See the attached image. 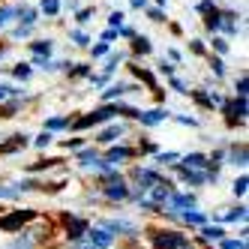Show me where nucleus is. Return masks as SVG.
<instances>
[{"label":"nucleus","mask_w":249,"mask_h":249,"mask_svg":"<svg viewBox=\"0 0 249 249\" xmlns=\"http://www.w3.org/2000/svg\"><path fill=\"white\" fill-rule=\"evenodd\" d=\"M225 114H228V126H237V123L246 120V96H234L225 105Z\"/></svg>","instance_id":"7ed1b4c3"},{"label":"nucleus","mask_w":249,"mask_h":249,"mask_svg":"<svg viewBox=\"0 0 249 249\" xmlns=\"http://www.w3.org/2000/svg\"><path fill=\"white\" fill-rule=\"evenodd\" d=\"M180 219H183L186 225H198V228L207 222V216H204V213H198L195 207H186V210H180Z\"/></svg>","instance_id":"4468645a"},{"label":"nucleus","mask_w":249,"mask_h":249,"mask_svg":"<svg viewBox=\"0 0 249 249\" xmlns=\"http://www.w3.org/2000/svg\"><path fill=\"white\" fill-rule=\"evenodd\" d=\"M42 12L45 15H57L60 12V0H42Z\"/></svg>","instance_id":"bb28decb"},{"label":"nucleus","mask_w":249,"mask_h":249,"mask_svg":"<svg viewBox=\"0 0 249 249\" xmlns=\"http://www.w3.org/2000/svg\"><path fill=\"white\" fill-rule=\"evenodd\" d=\"M183 165H189V168H210V162H207L204 153H186L183 156Z\"/></svg>","instance_id":"f3484780"},{"label":"nucleus","mask_w":249,"mask_h":249,"mask_svg":"<svg viewBox=\"0 0 249 249\" xmlns=\"http://www.w3.org/2000/svg\"><path fill=\"white\" fill-rule=\"evenodd\" d=\"M177 123H183V126H198V120H195V117H186V114L177 117Z\"/></svg>","instance_id":"4c0bfd02"},{"label":"nucleus","mask_w":249,"mask_h":249,"mask_svg":"<svg viewBox=\"0 0 249 249\" xmlns=\"http://www.w3.org/2000/svg\"><path fill=\"white\" fill-rule=\"evenodd\" d=\"M129 156H132L129 147H111L108 153H105V162H108V165H120V162H126Z\"/></svg>","instance_id":"ddd939ff"},{"label":"nucleus","mask_w":249,"mask_h":249,"mask_svg":"<svg viewBox=\"0 0 249 249\" xmlns=\"http://www.w3.org/2000/svg\"><path fill=\"white\" fill-rule=\"evenodd\" d=\"M102 228H108L111 234H126V237H135L138 234V228L132 222H126V219H105Z\"/></svg>","instance_id":"1a4fd4ad"},{"label":"nucleus","mask_w":249,"mask_h":249,"mask_svg":"<svg viewBox=\"0 0 249 249\" xmlns=\"http://www.w3.org/2000/svg\"><path fill=\"white\" fill-rule=\"evenodd\" d=\"M81 144H84L81 138H72V141H63V147H66V150H78Z\"/></svg>","instance_id":"c9c22d12"},{"label":"nucleus","mask_w":249,"mask_h":249,"mask_svg":"<svg viewBox=\"0 0 249 249\" xmlns=\"http://www.w3.org/2000/svg\"><path fill=\"white\" fill-rule=\"evenodd\" d=\"M6 249H33V240H30L27 234H21V237H15Z\"/></svg>","instance_id":"5701e85b"},{"label":"nucleus","mask_w":249,"mask_h":249,"mask_svg":"<svg viewBox=\"0 0 249 249\" xmlns=\"http://www.w3.org/2000/svg\"><path fill=\"white\" fill-rule=\"evenodd\" d=\"M129 192H132V189L123 183L120 177H111V183L102 189V195H105L108 201H129Z\"/></svg>","instance_id":"20e7f679"},{"label":"nucleus","mask_w":249,"mask_h":249,"mask_svg":"<svg viewBox=\"0 0 249 249\" xmlns=\"http://www.w3.org/2000/svg\"><path fill=\"white\" fill-rule=\"evenodd\" d=\"M219 249H246V237H237V240L222 237V240H219Z\"/></svg>","instance_id":"4be33fe9"},{"label":"nucleus","mask_w":249,"mask_h":249,"mask_svg":"<svg viewBox=\"0 0 249 249\" xmlns=\"http://www.w3.org/2000/svg\"><path fill=\"white\" fill-rule=\"evenodd\" d=\"M156 3H165V0H156Z\"/></svg>","instance_id":"603ef678"},{"label":"nucleus","mask_w":249,"mask_h":249,"mask_svg":"<svg viewBox=\"0 0 249 249\" xmlns=\"http://www.w3.org/2000/svg\"><path fill=\"white\" fill-rule=\"evenodd\" d=\"M75 249H99V246H93V243H81V240H75Z\"/></svg>","instance_id":"8fccbe9b"},{"label":"nucleus","mask_w":249,"mask_h":249,"mask_svg":"<svg viewBox=\"0 0 249 249\" xmlns=\"http://www.w3.org/2000/svg\"><path fill=\"white\" fill-rule=\"evenodd\" d=\"M102 54H108V42H99V45L93 48V57H102Z\"/></svg>","instance_id":"e433bc0d"},{"label":"nucleus","mask_w":249,"mask_h":249,"mask_svg":"<svg viewBox=\"0 0 249 249\" xmlns=\"http://www.w3.org/2000/svg\"><path fill=\"white\" fill-rule=\"evenodd\" d=\"M72 39H75L78 45H87V36H84V33H81V30H75V33H72Z\"/></svg>","instance_id":"c03bdc74"},{"label":"nucleus","mask_w":249,"mask_h":249,"mask_svg":"<svg viewBox=\"0 0 249 249\" xmlns=\"http://www.w3.org/2000/svg\"><path fill=\"white\" fill-rule=\"evenodd\" d=\"M192 51H195V54H204V45H201V39H195V42H192Z\"/></svg>","instance_id":"de8ad7c7"},{"label":"nucleus","mask_w":249,"mask_h":249,"mask_svg":"<svg viewBox=\"0 0 249 249\" xmlns=\"http://www.w3.org/2000/svg\"><path fill=\"white\" fill-rule=\"evenodd\" d=\"M108 21H111V27H120V24H123V12H111Z\"/></svg>","instance_id":"58836bf2"},{"label":"nucleus","mask_w":249,"mask_h":249,"mask_svg":"<svg viewBox=\"0 0 249 249\" xmlns=\"http://www.w3.org/2000/svg\"><path fill=\"white\" fill-rule=\"evenodd\" d=\"M84 234H87V243H93V246H99V249H108L111 240H114V234H111L108 228H90V225H87Z\"/></svg>","instance_id":"423d86ee"},{"label":"nucleus","mask_w":249,"mask_h":249,"mask_svg":"<svg viewBox=\"0 0 249 249\" xmlns=\"http://www.w3.org/2000/svg\"><path fill=\"white\" fill-rule=\"evenodd\" d=\"M168 108H150V111H138L135 114V120H141V126H156V123H162V120H168Z\"/></svg>","instance_id":"6e6552de"},{"label":"nucleus","mask_w":249,"mask_h":249,"mask_svg":"<svg viewBox=\"0 0 249 249\" xmlns=\"http://www.w3.org/2000/svg\"><path fill=\"white\" fill-rule=\"evenodd\" d=\"M132 6H135V9H144V6H147V0H132Z\"/></svg>","instance_id":"3c124183"},{"label":"nucleus","mask_w":249,"mask_h":249,"mask_svg":"<svg viewBox=\"0 0 249 249\" xmlns=\"http://www.w3.org/2000/svg\"><path fill=\"white\" fill-rule=\"evenodd\" d=\"M15 93H18V90H12L9 84H0V102H3V99H9V96H15Z\"/></svg>","instance_id":"72a5a7b5"},{"label":"nucleus","mask_w":249,"mask_h":249,"mask_svg":"<svg viewBox=\"0 0 249 249\" xmlns=\"http://www.w3.org/2000/svg\"><path fill=\"white\" fill-rule=\"evenodd\" d=\"M117 114V108L114 105H102V108H96L93 114H87V117H78V120H69V126L72 129H87V126H99V123H105V120H111Z\"/></svg>","instance_id":"f03ea898"},{"label":"nucleus","mask_w":249,"mask_h":249,"mask_svg":"<svg viewBox=\"0 0 249 249\" xmlns=\"http://www.w3.org/2000/svg\"><path fill=\"white\" fill-rule=\"evenodd\" d=\"M66 126H69L66 117H48V120H45V129H48V132H57V129H66Z\"/></svg>","instance_id":"aec40b11"},{"label":"nucleus","mask_w":249,"mask_h":249,"mask_svg":"<svg viewBox=\"0 0 249 249\" xmlns=\"http://www.w3.org/2000/svg\"><path fill=\"white\" fill-rule=\"evenodd\" d=\"M12 15H15V9H12V6H0V27H6Z\"/></svg>","instance_id":"c756f323"},{"label":"nucleus","mask_w":249,"mask_h":249,"mask_svg":"<svg viewBox=\"0 0 249 249\" xmlns=\"http://www.w3.org/2000/svg\"><path fill=\"white\" fill-rule=\"evenodd\" d=\"M246 183H249V180H246V174H240L237 180H234V186H231V192H234L237 198H243V195H246Z\"/></svg>","instance_id":"393cba45"},{"label":"nucleus","mask_w":249,"mask_h":249,"mask_svg":"<svg viewBox=\"0 0 249 249\" xmlns=\"http://www.w3.org/2000/svg\"><path fill=\"white\" fill-rule=\"evenodd\" d=\"M246 216H249V213H246V204H240V207H234V210H228L225 213V216H222V222H231V225H246Z\"/></svg>","instance_id":"2eb2a0df"},{"label":"nucleus","mask_w":249,"mask_h":249,"mask_svg":"<svg viewBox=\"0 0 249 249\" xmlns=\"http://www.w3.org/2000/svg\"><path fill=\"white\" fill-rule=\"evenodd\" d=\"M189 249H192V246H189Z\"/></svg>","instance_id":"864d4df0"},{"label":"nucleus","mask_w":249,"mask_h":249,"mask_svg":"<svg viewBox=\"0 0 249 249\" xmlns=\"http://www.w3.org/2000/svg\"><path fill=\"white\" fill-rule=\"evenodd\" d=\"M90 15H93V9H81V12H78V21H81V24L90 21Z\"/></svg>","instance_id":"a19ab883"},{"label":"nucleus","mask_w":249,"mask_h":249,"mask_svg":"<svg viewBox=\"0 0 249 249\" xmlns=\"http://www.w3.org/2000/svg\"><path fill=\"white\" fill-rule=\"evenodd\" d=\"M174 159H180L174 150H168V153H156V162H162V165H165V162H174Z\"/></svg>","instance_id":"473e14b6"},{"label":"nucleus","mask_w":249,"mask_h":249,"mask_svg":"<svg viewBox=\"0 0 249 249\" xmlns=\"http://www.w3.org/2000/svg\"><path fill=\"white\" fill-rule=\"evenodd\" d=\"M213 45H216V51H222V54H225V51H228V42H225V39H219V36L213 39Z\"/></svg>","instance_id":"ea45409f"},{"label":"nucleus","mask_w":249,"mask_h":249,"mask_svg":"<svg viewBox=\"0 0 249 249\" xmlns=\"http://www.w3.org/2000/svg\"><path fill=\"white\" fill-rule=\"evenodd\" d=\"M120 135H123V123H111L108 129H102L96 135V141H99V144H111V141H117Z\"/></svg>","instance_id":"f8f14e48"},{"label":"nucleus","mask_w":249,"mask_h":249,"mask_svg":"<svg viewBox=\"0 0 249 249\" xmlns=\"http://www.w3.org/2000/svg\"><path fill=\"white\" fill-rule=\"evenodd\" d=\"M51 141H54V135H51V132L45 129L42 135H36V141H33V144H36V147H48V144H51Z\"/></svg>","instance_id":"7c9ffc66"},{"label":"nucleus","mask_w":249,"mask_h":249,"mask_svg":"<svg viewBox=\"0 0 249 249\" xmlns=\"http://www.w3.org/2000/svg\"><path fill=\"white\" fill-rule=\"evenodd\" d=\"M171 87H174V90H177V93H189V90H186V87H183V81H177V78H171Z\"/></svg>","instance_id":"79ce46f5"},{"label":"nucleus","mask_w":249,"mask_h":249,"mask_svg":"<svg viewBox=\"0 0 249 249\" xmlns=\"http://www.w3.org/2000/svg\"><path fill=\"white\" fill-rule=\"evenodd\" d=\"M12 75L21 78V81H27V78H30V66H27V63H18V66L12 69Z\"/></svg>","instance_id":"c85d7f7f"},{"label":"nucleus","mask_w":249,"mask_h":249,"mask_svg":"<svg viewBox=\"0 0 249 249\" xmlns=\"http://www.w3.org/2000/svg\"><path fill=\"white\" fill-rule=\"evenodd\" d=\"M153 249H189V240L180 231H153Z\"/></svg>","instance_id":"f257e3e1"},{"label":"nucleus","mask_w":249,"mask_h":249,"mask_svg":"<svg viewBox=\"0 0 249 249\" xmlns=\"http://www.w3.org/2000/svg\"><path fill=\"white\" fill-rule=\"evenodd\" d=\"M234 90H237V96H246L249 93V78L246 75H240V81L234 84Z\"/></svg>","instance_id":"2f4dec72"},{"label":"nucleus","mask_w":249,"mask_h":249,"mask_svg":"<svg viewBox=\"0 0 249 249\" xmlns=\"http://www.w3.org/2000/svg\"><path fill=\"white\" fill-rule=\"evenodd\" d=\"M129 90H135V87H132V84H120V81H117V84H111V87H108V90H105V93H102V99H105V102H111L114 96H123V93H129Z\"/></svg>","instance_id":"dca6fc26"},{"label":"nucleus","mask_w":249,"mask_h":249,"mask_svg":"<svg viewBox=\"0 0 249 249\" xmlns=\"http://www.w3.org/2000/svg\"><path fill=\"white\" fill-rule=\"evenodd\" d=\"M33 216H36V213H33V210H15V213H9V216H3V219H0V228H3V231H15V228H18V225H24L27 219H33Z\"/></svg>","instance_id":"0eeeda50"},{"label":"nucleus","mask_w":249,"mask_h":249,"mask_svg":"<svg viewBox=\"0 0 249 249\" xmlns=\"http://www.w3.org/2000/svg\"><path fill=\"white\" fill-rule=\"evenodd\" d=\"M228 162H231V165H240V168H246V144H240V147H231Z\"/></svg>","instance_id":"a211bd4d"},{"label":"nucleus","mask_w":249,"mask_h":249,"mask_svg":"<svg viewBox=\"0 0 249 249\" xmlns=\"http://www.w3.org/2000/svg\"><path fill=\"white\" fill-rule=\"evenodd\" d=\"M150 18L153 21H162V9H150Z\"/></svg>","instance_id":"09e8293b"},{"label":"nucleus","mask_w":249,"mask_h":249,"mask_svg":"<svg viewBox=\"0 0 249 249\" xmlns=\"http://www.w3.org/2000/svg\"><path fill=\"white\" fill-rule=\"evenodd\" d=\"M138 54H150V39L147 36H135V45H132Z\"/></svg>","instance_id":"a878e982"},{"label":"nucleus","mask_w":249,"mask_h":249,"mask_svg":"<svg viewBox=\"0 0 249 249\" xmlns=\"http://www.w3.org/2000/svg\"><path fill=\"white\" fill-rule=\"evenodd\" d=\"M69 75H72V78H81V75H90V66H87V63H75L72 69H69Z\"/></svg>","instance_id":"cd10ccee"},{"label":"nucleus","mask_w":249,"mask_h":249,"mask_svg":"<svg viewBox=\"0 0 249 249\" xmlns=\"http://www.w3.org/2000/svg\"><path fill=\"white\" fill-rule=\"evenodd\" d=\"M12 114H15V102L6 105V108H0V117H12Z\"/></svg>","instance_id":"37998d69"},{"label":"nucleus","mask_w":249,"mask_h":249,"mask_svg":"<svg viewBox=\"0 0 249 249\" xmlns=\"http://www.w3.org/2000/svg\"><path fill=\"white\" fill-rule=\"evenodd\" d=\"M192 96H195V102H201L204 108H213V105L219 102V96H207V93H201V90H192Z\"/></svg>","instance_id":"412c9836"},{"label":"nucleus","mask_w":249,"mask_h":249,"mask_svg":"<svg viewBox=\"0 0 249 249\" xmlns=\"http://www.w3.org/2000/svg\"><path fill=\"white\" fill-rule=\"evenodd\" d=\"M0 198H21V186H0Z\"/></svg>","instance_id":"b1692460"},{"label":"nucleus","mask_w":249,"mask_h":249,"mask_svg":"<svg viewBox=\"0 0 249 249\" xmlns=\"http://www.w3.org/2000/svg\"><path fill=\"white\" fill-rule=\"evenodd\" d=\"M210 66H213V72H216L219 78L225 75V66H222V60H219V57H213V60H210Z\"/></svg>","instance_id":"f704fd0d"},{"label":"nucleus","mask_w":249,"mask_h":249,"mask_svg":"<svg viewBox=\"0 0 249 249\" xmlns=\"http://www.w3.org/2000/svg\"><path fill=\"white\" fill-rule=\"evenodd\" d=\"M63 222H66V237H69V240H81V237H84V231H87V219L72 216V213H66Z\"/></svg>","instance_id":"39448f33"},{"label":"nucleus","mask_w":249,"mask_h":249,"mask_svg":"<svg viewBox=\"0 0 249 249\" xmlns=\"http://www.w3.org/2000/svg\"><path fill=\"white\" fill-rule=\"evenodd\" d=\"M114 36H117V27H111V30H105V33H102V42H108V39H114Z\"/></svg>","instance_id":"a18cd8bd"},{"label":"nucleus","mask_w":249,"mask_h":249,"mask_svg":"<svg viewBox=\"0 0 249 249\" xmlns=\"http://www.w3.org/2000/svg\"><path fill=\"white\" fill-rule=\"evenodd\" d=\"M222 237H225V228H222V225H210V222L201 225V240H207V243H210V240L219 243Z\"/></svg>","instance_id":"9b49d317"},{"label":"nucleus","mask_w":249,"mask_h":249,"mask_svg":"<svg viewBox=\"0 0 249 249\" xmlns=\"http://www.w3.org/2000/svg\"><path fill=\"white\" fill-rule=\"evenodd\" d=\"M51 48H54V45H51V39H39V42H30V51H33V54H39V57H42V54L48 57V54H51Z\"/></svg>","instance_id":"6ab92c4d"},{"label":"nucleus","mask_w":249,"mask_h":249,"mask_svg":"<svg viewBox=\"0 0 249 249\" xmlns=\"http://www.w3.org/2000/svg\"><path fill=\"white\" fill-rule=\"evenodd\" d=\"M159 72H165V75H171V72H174V66H171V63H165V60H162V63H159Z\"/></svg>","instance_id":"49530a36"},{"label":"nucleus","mask_w":249,"mask_h":249,"mask_svg":"<svg viewBox=\"0 0 249 249\" xmlns=\"http://www.w3.org/2000/svg\"><path fill=\"white\" fill-rule=\"evenodd\" d=\"M168 204H171V210L195 207V195H192V192H171V195H168Z\"/></svg>","instance_id":"9d476101"}]
</instances>
